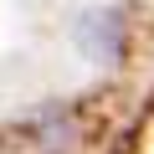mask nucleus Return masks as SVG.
I'll return each mask as SVG.
<instances>
[{
    "label": "nucleus",
    "mask_w": 154,
    "mask_h": 154,
    "mask_svg": "<svg viewBox=\"0 0 154 154\" xmlns=\"http://www.w3.org/2000/svg\"><path fill=\"white\" fill-rule=\"evenodd\" d=\"M72 41H77L82 57L113 67V62L123 57V16H118V11H82L77 26H72Z\"/></svg>",
    "instance_id": "1"
}]
</instances>
